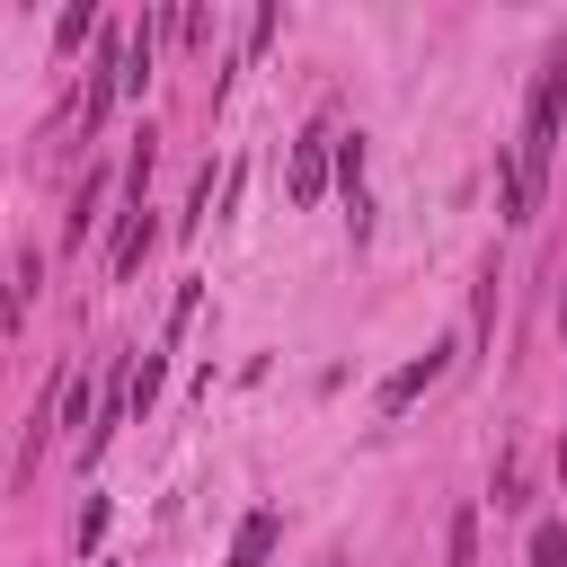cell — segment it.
<instances>
[{"instance_id": "obj_4", "label": "cell", "mask_w": 567, "mask_h": 567, "mask_svg": "<svg viewBox=\"0 0 567 567\" xmlns=\"http://www.w3.org/2000/svg\"><path fill=\"white\" fill-rule=\"evenodd\" d=\"M275 532H284V523H275L266 505L239 514V532H230V567H266V558H275Z\"/></svg>"}, {"instance_id": "obj_1", "label": "cell", "mask_w": 567, "mask_h": 567, "mask_svg": "<svg viewBox=\"0 0 567 567\" xmlns=\"http://www.w3.org/2000/svg\"><path fill=\"white\" fill-rule=\"evenodd\" d=\"M558 115H567V44H549L540 71H532L523 142H514V168H505V221H532L540 213V186H549V159H558Z\"/></svg>"}, {"instance_id": "obj_8", "label": "cell", "mask_w": 567, "mask_h": 567, "mask_svg": "<svg viewBox=\"0 0 567 567\" xmlns=\"http://www.w3.org/2000/svg\"><path fill=\"white\" fill-rule=\"evenodd\" d=\"M337 177H346V195H363V133L337 142Z\"/></svg>"}, {"instance_id": "obj_11", "label": "cell", "mask_w": 567, "mask_h": 567, "mask_svg": "<svg viewBox=\"0 0 567 567\" xmlns=\"http://www.w3.org/2000/svg\"><path fill=\"white\" fill-rule=\"evenodd\" d=\"M53 44H62V53L89 44V9H62V18H53Z\"/></svg>"}, {"instance_id": "obj_2", "label": "cell", "mask_w": 567, "mask_h": 567, "mask_svg": "<svg viewBox=\"0 0 567 567\" xmlns=\"http://www.w3.org/2000/svg\"><path fill=\"white\" fill-rule=\"evenodd\" d=\"M328 168H337L328 133H301L292 159H284V195H292V204H319V195H328Z\"/></svg>"}, {"instance_id": "obj_6", "label": "cell", "mask_w": 567, "mask_h": 567, "mask_svg": "<svg viewBox=\"0 0 567 567\" xmlns=\"http://www.w3.org/2000/svg\"><path fill=\"white\" fill-rule=\"evenodd\" d=\"M97 204H106V177L89 168V177H80V195H71V239H89V230H97Z\"/></svg>"}, {"instance_id": "obj_7", "label": "cell", "mask_w": 567, "mask_h": 567, "mask_svg": "<svg viewBox=\"0 0 567 567\" xmlns=\"http://www.w3.org/2000/svg\"><path fill=\"white\" fill-rule=\"evenodd\" d=\"M532 567H567V523H532Z\"/></svg>"}, {"instance_id": "obj_10", "label": "cell", "mask_w": 567, "mask_h": 567, "mask_svg": "<svg viewBox=\"0 0 567 567\" xmlns=\"http://www.w3.org/2000/svg\"><path fill=\"white\" fill-rule=\"evenodd\" d=\"M470 549H478V514L461 505V514H452V567H470Z\"/></svg>"}, {"instance_id": "obj_5", "label": "cell", "mask_w": 567, "mask_h": 567, "mask_svg": "<svg viewBox=\"0 0 567 567\" xmlns=\"http://www.w3.org/2000/svg\"><path fill=\"white\" fill-rule=\"evenodd\" d=\"M151 230H159V221H151V204H133V213H124V230H115V275H133V266H142Z\"/></svg>"}, {"instance_id": "obj_3", "label": "cell", "mask_w": 567, "mask_h": 567, "mask_svg": "<svg viewBox=\"0 0 567 567\" xmlns=\"http://www.w3.org/2000/svg\"><path fill=\"white\" fill-rule=\"evenodd\" d=\"M443 363H452V346H425V354H416V363H399V372H390V381H381V408H390V416H399V408H408V399H416V390H434V381H443Z\"/></svg>"}, {"instance_id": "obj_9", "label": "cell", "mask_w": 567, "mask_h": 567, "mask_svg": "<svg viewBox=\"0 0 567 567\" xmlns=\"http://www.w3.org/2000/svg\"><path fill=\"white\" fill-rule=\"evenodd\" d=\"M35 284H44V257H18V292H9V319H27V301H35Z\"/></svg>"}]
</instances>
